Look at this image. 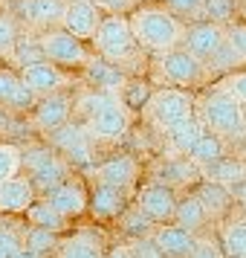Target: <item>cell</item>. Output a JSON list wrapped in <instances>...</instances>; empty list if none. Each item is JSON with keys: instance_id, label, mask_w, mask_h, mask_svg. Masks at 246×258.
Instances as JSON below:
<instances>
[{"instance_id": "cell-26", "label": "cell", "mask_w": 246, "mask_h": 258, "mask_svg": "<svg viewBox=\"0 0 246 258\" xmlns=\"http://www.w3.org/2000/svg\"><path fill=\"white\" fill-rule=\"evenodd\" d=\"M200 177H203V180L223 183V186L232 188L234 183H243L246 180V163L243 160H232V157L226 154V157H220V160L203 165V168H200Z\"/></svg>"}, {"instance_id": "cell-48", "label": "cell", "mask_w": 246, "mask_h": 258, "mask_svg": "<svg viewBox=\"0 0 246 258\" xmlns=\"http://www.w3.org/2000/svg\"><path fill=\"white\" fill-rule=\"evenodd\" d=\"M105 258H136V255H133V249H130V244L125 241V244L110 246V249L105 252Z\"/></svg>"}, {"instance_id": "cell-4", "label": "cell", "mask_w": 246, "mask_h": 258, "mask_svg": "<svg viewBox=\"0 0 246 258\" xmlns=\"http://www.w3.org/2000/svg\"><path fill=\"white\" fill-rule=\"evenodd\" d=\"M148 76L156 84H162V87H183V90H200L211 79L206 64L200 58H194L191 52H186L183 47L151 55Z\"/></svg>"}, {"instance_id": "cell-42", "label": "cell", "mask_w": 246, "mask_h": 258, "mask_svg": "<svg viewBox=\"0 0 246 258\" xmlns=\"http://www.w3.org/2000/svg\"><path fill=\"white\" fill-rule=\"evenodd\" d=\"M21 246H24L21 244V232L15 229L12 223L0 221V258H15Z\"/></svg>"}, {"instance_id": "cell-5", "label": "cell", "mask_w": 246, "mask_h": 258, "mask_svg": "<svg viewBox=\"0 0 246 258\" xmlns=\"http://www.w3.org/2000/svg\"><path fill=\"white\" fill-rule=\"evenodd\" d=\"M197 96L194 90H183V87H156L151 93V99L142 107V116L151 125L159 137L180 125L183 119H188L194 113Z\"/></svg>"}, {"instance_id": "cell-12", "label": "cell", "mask_w": 246, "mask_h": 258, "mask_svg": "<svg viewBox=\"0 0 246 258\" xmlns=\"http://www.w3.org/2000/svg\"><path fill=\"white\" fill-rule=\"evenodd\" d=\"M148 180H156V183L174 188V191H186L200 180V168L183 154H162L148 168Z\"/></svg>"}, {"instance_id": "cell-40", "label": "cell", "mask_w": 246, "mask_h": 258, "mask_svg": "<svg viewBox=\"0 0 246 258\" xmlns=\"http://www.w3.org/2000/svg\"><path fill=\"white\" fill-rule=\"evenodd\" d=\"M41 99L38 93H32L29 87H26L24 82H18V87L12 90V96H9V102H6V110H12V113H29L32 107H35V102Z\"/></svg>"}, {"instance_id": "cell-27", "label": "cell", "mask_w": 246, "mask_h": 258, "mask_svg": "<svg viewBox=\"0 0 246 258\" xmlns=\"http://www.w3.org/2000/svg\"><path fill=\"white\" fill-rule=\"evenodd\" d=\"M26 223H32V226H41V229H49V232H67L70 229V221L64 218V215H58V212L49 206L44 198H35L32 203H29V209L24 212Z\"/></svg>"}, {"instance_id": "cell-20", "label": "cell", "mask_w": 246, "mask_h": 258, "mask_svg": "<svg viewBox=\"0 0 246 258\" xmlns=\"http://www.w3.org/2000/svg\"><path fill=\"white\" fill-rule=\"evenodd\" d=\"M151 241L159 246V252L165 258H188V252L197 244V235L177 226L174 221H168V223H156L153 226Z\"/></svg>"}, {"instance_id": "cell-6", "label": "cell", "mask_w": 246, "mask_h": 258, "mask_svg": "<svg viewBox=\"0 0 246 258\" xmlns=\"http://www.w3.org/2000/svg\"><path fill=\"white\" fill-rule=\"evenodd\" d=\"M47 142L64 157V163L70 168H78L81 174H90V168L96 165V145L87 137L84 125L75 122V119L55 128L52 134H47Z\"/></svg>"}, {"instance_id": "cell-14", "label": "cell", "mask_w": 246, "mask_h": 258, "mask_svg": "<svg viewBox=\"0 0 246 258\" xmlns=\"http://www.w3.org/2000/svg\"><path fill=\"white\" fill-rule=\"evenodd\" d=\"M177 198H180V195H177L174 188L162 186V183H156V180H148V183H142V186L133 188V203H136L153 223H168L174 218Z\"/></svg>"}, {"instance_id": "cell-3", "label": "cell", "mask_w": 246, "mask_h": 258, "mask_svg": "<svg viewBox=\"0 0 246 258\" xmlns=\"http://www.w3.org/2000/svg\"><path fill=\"white\" fill-rule=\"evenodd\" d=\"M194 113L200 116L203 128L223 137V140L246 137V107L229 90H223L220 84H214L211 90L200 96L197 105H194Z\"/></svg>"}, {"instance_id": "cell-7", "label": "cell", "mask_w": 246, "mask_h": 258, "mask_svg": "<svg viewBox=\"0 0 246 258\" xmlns=\"http://www.w3.org/2000/svg\"><path fill=\"white\" fill-rule=\"evenodd\" d=\"M38 44L44 49V58L52 61L55 67L61 70H81L84 64L90 61V49L84 41L78 38H72L67 29H44V32H38Z\"/></svg>"}, {"instance_id": "cell-41", "label": "cell", "mask_w": 246, "mask_h": 258, "mask_svg": "<svg viewBox=\"0 0 246 258\" xmlns=\"http://www.w3.org/2000/svg\"><path fill=\"white\" fill-rule=\"evenodd\" d=\"M226 44L246 61V21L234 18L232 24H226Z\"/></svg>"}, {"instance_id": "cell-45", "label": "cell", "mask_w": 246, "mask_h": 258, "mask_svg": "<svg viewBox=\"0 0 246 258\" xmlns=\"http://www.w3.org/2000/svg\"><path fill=\"white\" fill-rule=\"evenodd\" d=\"M18 82H21V76H18L15 67H0V107L9 102V96L18 87Z\"/></svg>"}, {"instance_id": "cell-49", "label": "cell", "mask_w": 246, "mask_h": 258, "mask_svg": "<svg viewBox=\"0 0 246 258\" xmlns=\"http://www.w3.org/2000/svg\"><path fill=\"white\" fill-rule=\"evenodd\" d=\"M15 258H44V255H38V252H32V249H26V246H21L18 249V255Z\"/></svg>"}, {"instance_id": "cell-23", "label": "cell", "mask_w": 246, "mask_h": 258, "mask_svg": "<svg viewBox=\"0 0 246 258\" xmlns=\"http://www.w3.org/2000/svg\"><path fill=\"white\" fill-rule=\"evenodd\" d=\"M52 252H55V258H105V244L93 232L81 229V232L61 238Z\"/></svg>"}, {"instance_id": "cell-36", "label": "cell", "mask_w": 246, "mask_h": 258, "mask_svg": "<svg viewBox=\"0 0 246 258\" xmlns=\"http://www.w3.org/2000/svg\"><path fill=\"white\" fill-rule=\"evenodd\" d=\"M58 235L49 232V229H41V226H26L24 232H21V244L26 246V249H32V252H38V255H47V252H52L55 246H58Z\"/></svg>"}, {"instance_id": "cell-2", "label": "cell", "mask_w": 246, "mask_h": 258, "mask_svg": "<svg viewBox=\"0 0 246 258\" xmlns=\"http://www.w3.org/2000/svg\"><path fill=\"white\" fill-rule=\"evenodd\" d=\"M90 44H93L99 58L119 64L128 76H139L142 73L145 55H142L139 44H136V38L130 32L128 15H102L99 29H96Z\"/></svg>"}, {"instance_id": "cell-31", "label": "cell", "mask_w": 246, "mask_h": 258, "mask_svg": "<svg viewBox=\"0 0 246 258\" xmlns=\"http://www.w3.org/2000/svg\"><path fill=\"white\" fill-rule=\"evenodd\" d=\"M153 87L148 84V79H142V76H128V82L122 84V90H119V102L128 107L130 113H142V107L145 102L151 99Z\"/></svg>"}, {"instance_id": "cell-17", "label": "cell", "mask_w": 246, "mask_h": 258, "mask_svg": "<svg viewBox=\"0 0 246 258\" xmlns=\"http://www.w3.org/2000/svg\"><path fill=\"white\" fill-rule=\"evenodd\" d=\"M102 21V9H96L93 0H67L64 6V18H61V29H67L72 38H78L84 44H90Z\"/></svg>"}, {"instance_id": "cell-46", "label": "cell", "mask_w": 246, "mask_h": 258, "mask_svg": "<svg viewBox=\"0 0 246 258\" xmlns=\"http://www.w3.org/2000/svg\"><path fill=\"white\" fill-rule=\"evenodd\" d=\"M96 9H102V15H128L139 0H93Z\"/></svg>"}, {"instance_id": "cell-25", "label": "cell", "mask_w": 246, "mask_h": 258, "mask_svg": "<svg viewBox=\"0 0 246 258\" xmlns=\"http://www.w3.org/2000/svg\"><path fill=\"white\" fill-rule=\"evenodd\" d=\"M203 122H200L197 113H191L188 119H183L180 125H174V128L168 131V134H162V142L168 145V151L165 154H183L186 157L188 151H191V145L200 140V134H203Z\"/></svg>"}, {"instance_id": "cell-29", "label": "cell", "mask_w": 246, "mask_h": 258, "mask_svg": "<svg viewBox=\"0 0 246 258\" xmlns=\"http://www.w3.org/2000/svg\"><path fill=\"white\" fill-rule=\"evenodd\" d=\"M226 154H229L226 140L217 137V134H211V131H203V134H200V140L191 145V151H188L186 157L197 165V168H203V165L214 163V160H220V157H226Z\"/></svg>"}, {"instance_id": "cell-9", "label": "cell", "mask_w": 246, "mask_h": 258, "mask_svg": "<svg viewBox=\"0 0 246 258\" xmlns=\"http://www.w3.org/2000/svg\"><path fill=\"white\" fill-rule=\"evenodd\" d=\"M67 0H6V9L12 12L24 32H44L61 26Z\"/></svg>"}, {"instance_id": "cell-32", "label": "cell", "mask_w": 246, "mask_h": 258, "mask_svg": "<svg viewBox=\"0 0 246 258\" xmlns=\"http://www.w3.org/2000/svg\"><path fill=\"white\" fill-rule=\"evenodd\" d=\"M9 61H12L15 70L29 67V64H38V61H47L35 32H24V29H21V35H18V41H15V49H12V55H9Z\"/></svg>"}, {"instance_id": "cell-37", "label": "cell", "mask_w": 246, "mask_h": 258, "mask_svg": "<svg viewBox=\"0 0 246 258\" xmlns=\"http://www.w3.org/2000/svg\"><path fill=\"white\" fill-rule=\"evenodd\" d=\"M18 35H21L18 21L12 18V12H9L6 6H0V61H9Z\"/></svg>"}, {"instance_id": "cell-51", "label": "cell", "mask_w": 246, "mask_h": 258, "mask_svg": "<svg viewBox=\"0 0 246 258\" xmlns=\"http://www.w3.org/2000/svg\"><path fill=\"white\" fill-rule=\"evenodd\" d=\"M0 3H6V0H0Z\"/></svg>"}, {"instance_id": "cell-30", "label": "cell", "mask_w": 246, "mask_h": 258, "mask_svg": "<svg viewBox=\"0 0 246 258\" xmlns=\"http://www.w3.org/2000/svg\"><path fill=\"white\" fill-rule=\"evenodd\" d=\"M220 252L226 258H246V221H220Z\"/></svg>"}, {"instance_id": "cell-13", "label": "cell", "mask_w": 246, "mask_h": 258, "mask_svg": "<svg viewBox=\"0 0 246 258\" xmlns=\"http://www.w3.org/2000/svg\"><path fill=\"white\" fill-rule=\"evenodd\" d=\"M130 200H133V191L119 186H107V183H96L93 180V186L87 188V212L99 223H113L128 209Z\"/></svg>"}, {"instance_id": "cell-22", "label": "cell", "mask_w": 246, "mask_h": 258, "mask_svg": "<svg viewBox=\"0 0 246 258\" xmlns=\"http://www.w3.org/2000/svg\"><path fill=\"white\" fill-rule=\"evenodd\" d=\"M35 188L29 183V177L15 174L0 183V215H24L29 203L35 200Z\"/></svg>"}, {"instance_id": "cell-28", "label": "cell", "mask_w": 246, "mask_h": 258, "mask_svg": "<svg viewBox=\"0 0 246 258\" xmlns=\"http://www.w3.org/2000/svg\"><path fill=\"white\" fill-rule=\"evenodd\" d=\"M116 223H119V235H122L125 241L148 238V235L153 232V226H156V223H153L151 218H148V215H145V212H142L136 203H133V200L128 203V209H125V212L116 218Z\"/></svg>"}, {"instance_id": "cell-33", "label": "cell", "mask_w": 246, "mask_h": 258, "mask_svg": "<svg viewBox=\"0 0 246 258\" xmlns=\"http://www.w3.org/2000/svg\"><path fill=\"white\" fill-rule=\"evenodd\" d=\"M113 99H116V96L93 90V87H84V90H78V93L72 96V113L78 116V122H84V119H90L93 113H99L105 105H110Z\"/></svg>"}, {"instance_id": "cell-1", "label": "cell", "mask_w": 246, "mask_h": 258, "mask_svg": "<svg viewBox=\"0 0 246 258\" xmlns=\"http://www.w3.org/2000/svg\"><path fill=\"white\" fill-rule=\"evenodd\" d=\"M128 24L130 32L136 38L142 52L151 55H159V52H168V49H177L183 44V32H186V24L177 21L171 12H165L162 6L156 3H145V6H133L128 12Z\"/></svg>"}, {"instance_id": "cell-15", "label": "cell", "mask_w": 246, "mask_h": 258, "mask_svg": "<svg viewBox=\"0 0 246 258\" xmlns=\"http://www.w3.org/2000/svg\"><path fill=\"white\" fill-rule=\"evenodd\" d=\"M223 41H226V26L211 24V21H191V24H186L183 44H180V47L206 64Z\"/></svg>"}, {"instance_id": "cell-50", "label": "cell", "mask_w": 246, "mask_h": 258, "mask_svg": "<svg viewBox=\"0 0 246 258\" xmlns=\"http://www.w3.org/2000/svg\"><path fill=\"white\" fill-rule=\"evenodd\" d=\"M240 18L246 21V0H243V6H240Z\"/></svg>"}, {"instance_id": "cell-44", "label": "cell", "mask_w": 246, "mask_h": 258, "mask_svg": "<svg viewBox=\"0 0 246 258\" xmlns=\"http://www.w3.org/2000/svg\"><path fill=\"white\" fill-rule=\"evenodd\" d=\"M188 258H226V255L220 252V244L217 241H211L206 235H197V244L188 252Z\"/></svg>"}, {"instance_id": "cell-38", "label": "cell", "mask_w": 246, "mask_h": 258, "mask_svg": "<svg viewBox=\"0 0 246 258\" xmlns=\"http://www.w3.org/2000/svg\"><path fill=\"white\" fill-rule=\"evenodd\" d=\"M21 174V145L3 140L0 142V183Z\"/></svg>"}, {"instance_id": "cell-39", "label": "cell", "mask_w": 246, "mask_h": 258, "mask_svg": "<svg viewBox=\"0 0 246 258\" xmlns=\"http://www.w3.org/2000/svg\"><path fill=\"white\" fill-rule=\"evenodd\" d=\"M156 6H162L165 12H171L177 21L191 24V21H200V6H203V0H159Z\"/></svg>"}, {"instance_id": "cell-10", "label": "cell", "mask_w": 246, "mask_h": 258, "mask_svg": "<svg viewBox=\"0 0 246 258\" xmlns=\"http://www.w3.org/2000/svg\"><path fill=\"white\" fill-rule=\"evenodd\" d=\"M72 119V96L67 90H55V93L41 96L35 102V107L29 110V125L38 134H52L55 128L67 125Z\"/></svg>"}, {"instance_id": "cell-47", "label": "cell", "mask_w": 246, "mask_h": 258, "mask_svg": "<svg viewBox=\"0 0 246 258\" xmlns=\"http://www.w3.org/2000/svg\"><path fill=\"white\" fill-rule=\"evenodd\" d=\"M130 249H133V255L136 258H165L162 252H159V246L151 241V235L148 238H136V241H128Z\"/></svg>"}, {"instance_id": "cell-19", "label": "cell", "mask_w": 246, "mask_h": 258, "mask_svg": "<svg viewBox=\"0 0 246 258\" xmlns=\"http://www.w3.org/2000/svg\"><path fill=\"white\" fill-rule=\"evenodd\" d=\"M81 79H84V87H93V90H102V93L119 96L122 84L128 82V73L122 70L119 64H113V61L90 55V61L81 67Z\"/></svg>"}, {"instance_id": "cell-24", "label": "cell", "mask_w": 246, "mask_h": 258, "mask_svg": "<svg viewBox=\"0 0 246 258\" xmlns=\"http://www.w3.org/2000/svg\"><path fill=\"white\" fill-rule=\"evenodd\" d=\"M171 221H174L177 226L188 229V232H194V235H203L206 226L211 223L206 209H203V203L197 200V195H194L191 188H188V195L177 198V209H174V218H171Z\"/></svg>"}, {"instance_id": "cell-35", "label": "cell", "mask_w": 246, "mask_h": 258, "mask_svg": "<svg viewBox=\"0 0 246 258\" xmlns=\"http://www.w3.org/2000/svg\"><path fill=\"white\" fill-rule=\"evenodd\" d=\"M240 67H246V61L234 52L226 41H223L220 47L214 49V55H211L209 61H206V70H209V76H229V73L240 70Z\"/></svg>"}, {"instance_id": "cell-8", "label": "cell", "mask_w": 246, "mask_h": 258, "mask_svg": "<svg viewBox=\"0 0 246 258\" xmlns=\"http://www.w3.org/2000/svg\"><path fill=\"white\" fill-rule=\"evenodd\" d=\"M87 137L93 140V145H113V142L125 140L130 134V125H133V113L122 105L119 99H113L110 105H105L99 113H93L90 119L81 122Z\"/></svg>"}, {"instance_id": "cell-21", "label": "cell", "mask_w": 246, "mask_h": 258, "mask_svg": "<svg viewBox=\"0 0 246 258\" xmlns=\"http://www.w3.org/2000/svg\"><path fill=\"white\" fill-rule=\"evenodd\" d=\"M191 191L197 195V200L203 203V209L209 215V221H214V223H220L234 206L232 188L223 186V183H214V180H203V177H200L197 183L191 186Z\"/></svg>"}, {"instance_id": "cell-18", "label": "cell", "mask_w": 246, "mask_h": 258, "mask_svg": "<svg viewBox=\"0 0 246 258\" xmlns=\"http://www.w3.org/2000/svg\"><path fill=\"white\" fill-rule=\"evenodd\" d=\"M21 82L38 96H47V93H55V90H67L70 87V76L55 67L52 61H38V64H29V67H21L18 70Z\"/></svg>"}, {"instance_id": "cell-43", "label": "cell", "mask_w": 246, "mask_h": 258, "mask_svg": "<svg viewBox=\"0 0 246 258\" xmlns=\"http://www.w3.org/2000/svg\"><path fill=\"white\" fill-rule=\"evenodd\" d=\"M217 84H220L223 90H229V93L246 107V67L229 73V76H223V82H217Z\"/></svg>"}, {"instance_id": "cell-16", "label": "cell", "mask_w": 246, "mask_h": 258, "mask_svg": "<svg viewBox=\"0 0 246 258\" xmlns=\"http://www.w3.org/2000/svg\"><path fill=\"white\" fill-rule=\"evenodd\" d=\"M44 200L58 215H64L67 221H72V218H78V215L87 212V186H84V180L78 174H70L64 183H58L55 188H49L47 195H44Z\"/></svg>"}, {"instance_id": "cell-11", "label": "cell", "mask_w": 246, "mask_h": 258, "mask_svg": "<svg viewBox=\"0 0 246 258\" xmlns=\"http://www.w3.org/2000/svg\"><path fill=\"white\" fill-rule=\"evenodd\" d=\"M142 174V165L133 154H113L107 160H96V165L90 168V180L96 183H107V186H119V188H128L133 191L136 183H139Z\"/></svg>"}, {"instance_id": "cell-34", "label": "cell", "mask_w": 246, "mask_h": 258, "mask_svg": "<svg viewBox=\"0 0 246 258\" xmlns=\"http://www.w3.org/2000/svg\"><path fill=\"white\" fill-rule=\"evenodd\" d=\"M240 6L243 0H203L200 6V21H211V24H232L234 18H240Z\"/></svg>"}]
</instances>
